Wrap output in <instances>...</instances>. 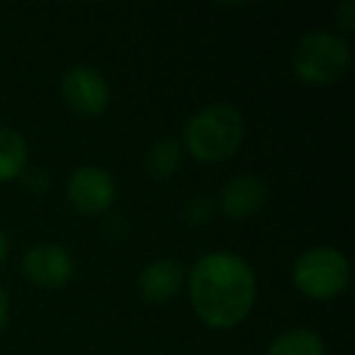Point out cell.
<instances>
[{"instance_id": "6da1fadb", "label": "cell", "mask_w": 355, "mask_h": 355, "mask_svg": "<svg viewBox=\"0 0 355 355\" xmlns=\"http://www.w3.org/2000/svg\"><path fill=\"white\" fill-rule=\"evenodd\" d=\"M190 300L207 326L234 329L253 309L256 275L236 253H207L190 270Z\"/></svg>"}, {"instance_id": "7a4b0ae2", "label": "cell", "mask_w": 355, "mask_h": 355, "mask_svg": "<svg viewBox=\"0 0 355 355\" xmlns=\"http://www.w3.org/2000/svg\"><path fill=\"white\" fill-rule=\"evenodd\" d=\"M243 141V117L234 105H209L185 127V148L202 163L232 158Z\"/></svg>"}, {"instance_id": "3957f363", "label": "cell", "mask_w": 355, "mask_h": 355, "mask_svg": "<svg viewBox=\"0 0 355 355\" xmlns=\"http://www.w3.org/2000/svg\"><path fill=\"white\" fill-rule=\"evenodd\" d=\"M292 66L306 85H331L343 78L350 66V49L334 32H309L292 51Z\"/></svg>"}, {"instance_id": "277c9868", "label": "cell", "mask_w": 355, "mask_h": 355, "mask_svg": "<svg viewBox=\"0 0 355 355\" xmlns=\"http://www.w3.org/2000/svg\"><path fill=\"white\" fill-rule=\"evenodd\" d=\"M292 282L302 295L311 300H331L348 287L350 266L340 251L331 246H316L297 258L292 268Z\"/></svg>"}, {"instance_id": "5b68a950", "label": "cell", "mask_w": 355, "mask_h": 355, "mask_svg": "<svg viewBox=\"0 0 355 355\" xmlns=\"http://www.w3.org/2000/svg\"><path fill=\"white\" fill-rule=\"evenodd\" d=\"M61 95L66 105L80 117H98L110 103V88L103 73L90 66H73L61 78Z\"/></svg>"}, {"instance_id": "8992f818", "label": "cell", "mask_w": 355, "mask_h": 355, "mask_svg": "<svg viewBox=\"0 0 355 355\" xmlns=\"http://www.w3.org/2000/svg\"><path fill=\"white\" fill-rule=\"evenodd\" d=\"M69 202L88 217L107 212L114 202V180L103 168H78L69 180Z\"/></svg>"}, {"instance_id": "52a82bcc", "label": "cell", "mask_w": 355, "mask_h": 355, "mask_svg": "<svg viewBox=\"0 0 355 355\" xmlns=\"http://www.w3.org/2000/svg\"><path fill=\"white\" fill-rule=\"evenodd\" d=\"M22 268H25V275L35 285L46 287V290L64 287L73 275V261H71L69 251L64 246H56V243L32 246L25 253Z\"/></svg>"}, {"instance_id": "ba28073f", "label": "cell", "mask_w": 355, "mask_h": 355, "mask_svg": "<svg viewBox=\"0 0 355 355\" xmlns=\"http://www.w3.org/2000/svg\"><path fill=\"white\" fill-rule=\"evenodd\" d=\"M268 198V188L256 175H239L224 188L222 212L229 219H248L263 207Z\"/></svg>"}, {"instance_id": "9c48e42d", "label": "cell", "mask_w": 355, "mask_h": 355, "mask_svg": "<svg viewBox=\"0 0 355 355\" xmlns=\"http://www.w3.org/2000/svg\"><path fill=\"white\" fill-rule=\"evenodd\" d=\"M185 280V266L180 261H156L148 268H144L141 277H139V290L141 297H146L148 302H168L171 297H175V292L183 287Z\"/></svg>"}, {"instance_id": "30bf717a", "label": "cell", "mask_w": 355, "mask_h": 355, "mask_svg": "<svg viewBox=\"0 0 355 355\" xmlns=\"http://www.w3.org/2000/svg\"><path fill=\"white\" fill-rule=\"evenodd\" d=\"M27 166V141L20 132L0 127V183L15 180Z\"/></svg>"}, {"instance_id": "8fae6325", "label": "cell", "mask_w": 355, "mask_h": 355, "mask_svg": "<svg viewBox=\"0 0 355 355\" xmlns=\"http://www.w3.org/2000/svg\"><path fill=\"white\" fill-rule=\"evenodd\" d=\"M268 355H326V348L316 331L292 329L272 340Z\"/></svg>"}, {"instance_id": "7c38bea8", "label": "cell", "mask_w": 355, "mask_h": 355, "mask_svg": "<svg viewBox=\"0 0 355 355\" xmlns=\"http://www.w3.org/2000/svg\"><path fill=\"white\" fill-rule=\"evenodd\" d=\"M180 144L175 139H161V141L153 144V148L148 151L146 158V171L153 180H168L173 173L180 166Z\"/></svg>"}, {"instance_id": "4fadbf2b", "label": "cell", "mask_w": 355, "mask_h": 355, "mask_svg": "<svg viewBox=\"0 0 355 355\" xmlns=\"http://www.w3.org/2000/svg\"><path fill=\"white\" fill-rule=\"evenodd\" d=\"M214 214V200L209 195H198L188 202L185 207V219H188L193 227H202L212 219Z\"/></svg>"}, {"instance_id": "5bb4252c", "label": "cell", "mask_w": 355, "mask_h": 355, "mask_svg": "<svg viewBox=\"0 0 355 355\" xmlns=\"http://www.w3.org/2000/svg\"><path fill=\"white\" fill-rule=\"evenodd\" d=\"M338 25L343 32H353V27H355V3L353 0H345L343 6L338 8Z\"/></svg>"}, {"instance_id": "9a60e30c", "label": "cell", "mask_w": 355, "mask_h": 355, "mask_svg": "<svg viewBox=\"0 0 355 355\" xmlns=\"http://www.w3.org/2000/svg\"><path fill=\"white\" fill-rule=\"evenodd\" d=\"M8 309H10V304H8V295H6V290L0 287V331L6 329V324H8Z\"/></svg>"}, {"instance_id": "2e32d148", "label": "cell", "mask_w": 355, "mask_h": 355, "mask_svg": "<svg viewBox=\"0 0 355 355\" xmlns=\"http://www.w3.org/2000/svg\"><path fill=\"white\" fill-rule=\"evenodd\" d=\"M8 251H10V241H8L6 232H0V263L8 258Z\"/></svg>"}]
</instances>
